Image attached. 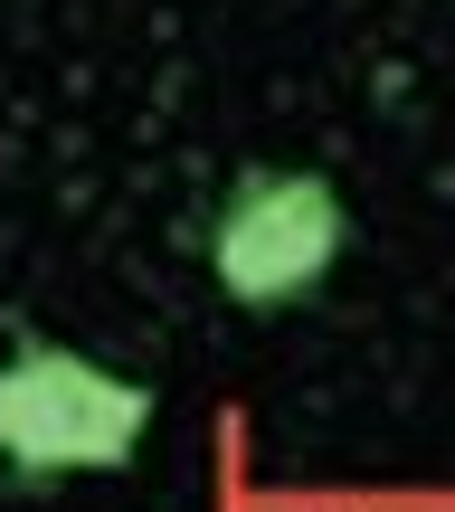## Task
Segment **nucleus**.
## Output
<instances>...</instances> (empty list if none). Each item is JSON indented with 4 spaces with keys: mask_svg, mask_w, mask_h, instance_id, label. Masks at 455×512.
Returning a JSON list of instances; mask_svg holds the SVG:
<instances>
[{
    "mask_svg": "<svg viewBox=\"0 0 455 512\" xmlns=\"http://www.w3.org/2000/svg\"><path fill=\"white\" fill-rule=\"evenodd\" d=\"M152 427V389L67 342H19L0 361V465L10 475H124Z\"/></svg>",
    "mask_w": 455,
    "mask_h": 512,
    "instance_id": "f257e3e1",
    "label": "nucleus"
},
{
    "mask_svg": "<svg viewBox=\"0 0 455 512\" xmlns=\"http://www.w3.org/2000/svg\"><path fill=\"white\" fill-rule=\"evenodd\" d=\"M351 209L332 171H247L209 219V285L247 313H285L342 266Z\"/></svg>",
    "mask_w": 455,
    "mask_h": 512,
    "instance_id": "f03ea898",
    "label": "nucleus"
}]
</instances>
